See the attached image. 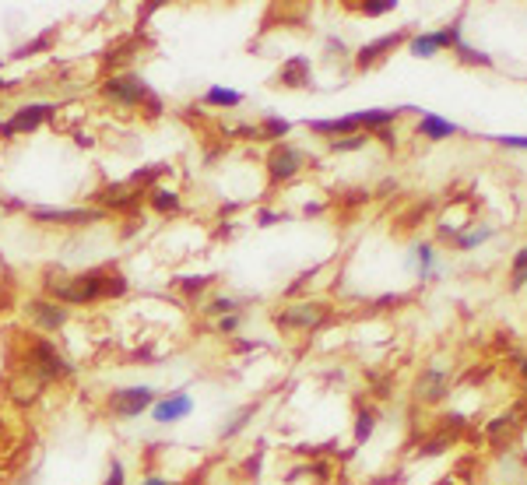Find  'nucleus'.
Masks as SVG:
<instances>
[{
  "label": "nucleus",
  "mask_w": 527,
  "mask_h": 485,
  "mask_svg": "<svg viewBox=\"0 0 527 485\" xmlns=\"http://www.w3.org/2000/svg\"><path fill=\"white\" fill-rule=\"evenodd\" d=\"M130 292V278L120 268H88L78 275H46L42 278V295L64 303V306H95L102 299H123Z\"/></svg>",
  "instance_id": "nucleus-1"
},
{
  "label": "nucleus",
  "mask_w": 527,
  "mask_h": 485,
  "mask_svg": "<svg viewBox=\"0 0 527 485\" xmlns=\"http://www.w3.org/2000/svg\"><path fill=\"white\" fill-rule=\"evenodd\" d=\"M99 95L113 106V110H123V113H134V110H145V117L159 120L165 113L162 95L141 78L137 71H117L99 84Z\"/></svg>",
  "instance_id": "nucleus-2"
},
{
  "label": "nucleus",
  "mask_w": 527,
  "mask_h": 485,
  "mask_svg": "<svg viewBox=\"0 0 527 485\" xmlns=\"http://www.w3.org/2000/svg\"><path fill=\"white\" fill-rule=\"evenodd\" d=\"M25 369L32 373V380L40 387H53V384H71L78 376V363L53 341V338H29L25 348Z\"/></svg>",
  "instance_id": "nucleus-3"
},
{
  "label": "nucleus",
  "mask_w": 527,
  "mask_h": 485,
  "mask_svg": "<svg viewBox=\"0 0 527 485\" xmlns=\"http://www.w3.org/2000/svg\"><path fill=\"white\" fill-rule=\"evenodd\" d=\"M159 401V391L152 384H127V387H113L106 394V415L117 422H134L141 415L152 411V404Z\"/></svg>",
  "instance_id": "nucleus-4"
},
{
  "label": "nucleus",
  "mask_w": 527,
  "mask_h": 485,
  "mask_svg": "<svg viewBox=\"0 0 527 485\" xmlns=\"http://www.w3.org/2000/svg\"><path fill=\"white\" fill-rule=\"evenodd\" d=\"M327 321H330V303H324V299H295V303H285L275 313V327L292 331V334H313V331L327 327Z\"/></svg>",
  "instance_id": "nucleus-5"
},
{
  "label": "nucleus",
  "mask_w": 527,
  "mask_h": 485,
  "mask_svg": "<svg viewBox=\"0 0 527 485\" xmlns=\"http://www.w3.org/2000/svg\"><path fill=\"white\" fill-rule=\"evenodd\" d=\"M464 42V14L461 18H453L450 25L444 29H433V32H411V40H408V53L411 57H418V60H433L436 53H444V49H457Z\"/></svg>",
  "instance_id": "nucleus-6"
},
{
  "label": "nucleus",
  "mask_w": 527,
  "mask_h": 485,
  "mask_svg": "<svg viewBox=\"0 0 527 485\" xmlns=\"http://www.w3.org/2000/svg\"><path fill=\"white\" fill-rule=\"evenodd\" d=\"M29 218L49 229H88V225L106 222L110 211L102 207H32Z\"/></svg>",
  "instance_id": "nucleus-7"
},
{
  "label": "nucleus",
  "mask_w": 527,
  "mask_h": 485,
  "mask_svg": "<svg viewBox=\"0 0 527 485\" xmlns=\"http://www.w3.org/2000/svg\"><path fill=\"white\" fill-rule=\"evenodd\" d=\"M60 106L57 102H25L18 106L7 120H0V137H25V134H36L40 127H46L49 120H57Z\"/></svg>",
  "instance_id": "nucleus-8"
},
{
  "label": "nucleus",
  "mask_w": 527,
  "mask_h": 485,
  "mask_svg": "<svg viewBox=\"0 0 527 485\" xmlns=\"http://www.w3.org/2000/svg\"><path fill=\"white\" fill-rule=\"evenodd\" d=\"M306 162L310 155L299 148V145H292V141H278V145H271V152H268V180L278 187V183H292L303 169H306Z\"/></svg>",
  "instance_id": "nucleus-9"
},
{
  "label": "nucleus",
  "mask_w": 527,
  "mask_h": 485,
  "mask_svg": "<svg viewBox=\"0 0 527 485\" xmlns=\"http://www.w3.org/2000/svg\"><path fill=\"white\" fill-rule=\"evenodd\" d=\"M25 317L42 334H60L71 323V306L49 299V295H32V299H25Z\"/></svg>",
  "instance_id": "nucleus-10"
},
{
  "label": "nucleus",
  "mask_w": 527,
  "mask_h": 485,
  "mask_svg": "<svg viewBox=\"0 0 527 485\" xmlns=\"http://www.w3.org/2000/svg\"><path fill=\"white\" fill-rule=\"evenodd\" d=\"M194 408H198V398L187 391V387H176V391H165L159 394V401L152 404V422L155 426H180L183 419H190L194 415Z\"/></svg>",
  "instance_id": "nucleus-11"
},
{
  "label": "nucleus",
  "mask_w": 527,
  "mask_h": 485,
  "mask_svg": "<svg viewBox=\"0 0 527 485\" xmlns=\"http://www.w3.org/2000/svg\"><path fill=\"white\" fill-rule=\"evenodd\" d=\"M450 369L440 363H429L418 376H415V387H411V394H415V401L422 404H440L450 394Z\"/></svg>",
  "instance_id": "nucleus-12"
},
{
  "label": "nucleus",
  "mask_w": 527,
  "mask_h": 485,
  "mask_svg": "<svg viewBox=\"0 0 527 485\" xmlns=\"http://www.w3.org/2000/svg\"><path fill=\"white\" fill-rule=\"evenodd\" d=\"M411 32L415 29H398V32H387V36H380V40H369L363 42L356 53H352V64H356V71H369V67H376L391 49H398L401 42L411 40Z\"/></svg>",
  "instance_id": "nucleus-13"
},
{
  "label": "nucleus",
  "mask_w": 527,
  "mask_h": 485,
  "mask_svg": "<svg viewBox=\"0 0 527 485\" xmlns=\"http://www.w3.org/2000/svg\"><path fill=\"white\" fill-rule=\"evenodd\" d=\"M408 113H422L418 106H380V110H356V120H359V130L365 134H376V130H387L394 123L408 117Z\"/></svg>",
  "instance_id": "nucleus-14"
},
{
  "label": "nucleus",
  "mask_w": 527,
  "mask_h": 485,
  "mask_svg": "<svg viewBox=\"0 0 527 485\" xmlns=\"http://www.w3.org/2000/svg\"><path fill=\"white\" fill-rule=\"evenodd\" d=\"M141 198H145V190H137V187H130V183H110V187H102L99 190V207L102 211H137L141 207Z\"/></svg>",
  "instance_id": "nucleus-15"
},
{
  "label": "nucleus",
  "mask_w": 527,
  "mask_h": 485,
  "mask_svg": "<svg viewBox=\"0 0 527 485\" xmlns=\"http://www.w3.org/2000/svg\"><path fill=\"white\" fill-rule=\"evenodd\" d=\"M278 84L282 88H295V92L313 88V64H310V57H303V53L288 57L282 67H278Z\"/></svg>",
  "instance_id": "nucleus-16"
},
{
  "label": "nucleus",
  "mask_w": 527,
  "mask_h": 485,
  "mask_svg": "<svg viewBox=\"0 0 527 485\" xmlns=\"http://www.w3.org/2000/svg\"><path fill=\"white\" fill-rule=\"evenodd\" d=\"M257 411H260V401H246V404H240L236 411H229V415H225V422L218 426V440H222V444H229V440H240L246 429L253 426Z\"/></svg>",
  "instance_id": "nucleus-17"
},
{
  "label": "nucleus",
  "mask_w": 527,
  "mask_h": 485,
  "mask_svg": "<svg viewBox=\"0 0 527 485\" xmlns=\"http://www.w3.org/2000/svg\"><path fill=\"white\" fill-rule=\"evenodd\" d=\"M408 268L415 271L418 282H433L440 275V260H436V246L433 242H415L408 253Z\"/></svg>",
  "instance_id": "nucleus-18"
},
{
  "label": "nucleus",
  "mask_w": 527,
  "mask_h": 485,
  "mask_svg": "<svg viewBox=\"0 0 527 485\" xmlns=\"http://www.w3.org/2000/svg\"><path fill=\"white\" fill-rule=\"evenodd\" d=\"M415 134L426 137V141H446V137L464 134V127L453 123V120H446V117H440V113H422L418 123H415Z\"/></svg>",
  "instance_id": "nucleus-19"
},
{
  "label": "nucleus",
  "mask_w": 527,
  "mask_h": 485,
  "mask_svg": "<svg viewBox=\"0 0 527 485\" xmlns=\"http://www.w3.org/2000/svg\"><path fill=\"white\" fill-rule=\"evenodd\" d=\"M303 127H306L310 134H317V137H327V141H334V137H348V134H359L356 113L330 117V120H303Z\"/></svg>",
  "instance_id": "nucleus-20"
},
{
  "label": "nucleus",
  "mask_w": 527,
  "mask_h": 485,
  "mask_svg": "<svg viewBox=\"0 0 527 485\" xmlns=\"http://www.w3.org/2000/svg\"><path fill=\"white\" fill-rule=\"evenodd\" d=\"M201 102L207 110H240L246 102V95L243 92H236V88H225V84H207Z\"/></svg>",
  "instance_id": "nucleus-21"
},
{
  "label": "nucleus",
  "mask_w": 527,
  "mask_h": 485,
  "mask_svg": "<svg viewBox=\"0 0 527 485\" xmlns=\"http://www.w3.org/2000/svg\"><path fill=\"white\" fill-rule=\"evenodd\" d=\"M376 426H380V411L373 408V404H363L359 411H356V422H352V440L356 446H365L373 436H376Z\"/></svg>",
  "instance_id": "nucleus-22"
},
{
  "label": "nucleus",
  "mask_w": 527,
  "mask_h": 485,
  "mask_svg": "<svg viewBox=\"0 0 527 485\" xmlns=\"http://www.w3.org/2000/svg\"><path fill=\"white\" fill-rule=\"evenodd\" d=\"M145 201H148V207H152L155 215H176V211L183 207L180 190H172V187H152V190L145 194Z\"/></svg>",
  "instance_id": "nucleus-23"
},
{
  "label": "nucleus",
  "mask_w": 527,
  "mask_h": 485,
  "mask_svg": "<svg viewBox=\"0 0 527 485\" xmlns=\"http://www.w3.org/2000/svg\"><path fill=\"white\" fill-rule=\"evenodd\" d=\"M204 317H211V321H218V317H229V313H243V303L233 295V292H218V295H211L207 303L201 306Z\"/></svg>",
  "instance_id": "nucleus-24"
},
{
  "label": "nucleus",
  "mask_w": 527,
  "mask_h": 485,
  "mask_svg": "<svg viewBox=\"0 0 527 485\" xmlns=\"http://www.w3.org/2000/svg\"><path fill=\"white\" fill-rule=\"evenodd\" d=\"M257 134H260V141L278 145V141H285V137L292 134V120H285V117H278V113H264L260 123H257Z\"/></svg>",
  "instance_id": "nucleus-25"
},
{
  "label": "nucleus",
  "mask_w": 527,
  "mask_h": 485,
  "mask_svg": "<svg viewBox=\"0 0 527 485\" xmlns=\"http://www.w3.org/2000/svg\"><path fill=\"white\" fill-rule=\"evenodd\" d=\"M492 236H496V229H492V225H486V222H482V225H471V229H461V236H457V250H461V253H471V250H479V246H486L488 240H492Z\"/></svg>",
  "instance_id": "nucleus-26"
},
{
  "label": "nucleus",
  "mask_w": 527,
  "mask_h": 485,
  "mask_svg": "<svg viewBox=\"0 0 527 485\" xmlns=\"http://www.w3.org/2000/svg\"><path fill=\"white\" fill-rule=\"evenodd\" d=\"M369 141H373V134L359 130V134H348V137H334V141H327V152H330V155H352V152H363Z\"/></svg>",
  "instance_id": "nucleus-27"
},
{
  "label": "nucleus",
  "mask_w": 527,
  "mask_h": 485,
  "mask_svg": "<svg viewBox=\"0 0 527 485\" xmlns=\"http://www.w3.org/2000/svg\"><path fill=\"white\" fill-rule=\"evenodd\" d=\"M53 40H57V32L53 29H46L42 36H36V40L22 42L14 53H11V60H25V57H36V53H46L49 46H53Z\"/></svg>",
  "instance_id": "nucleus-28"
},
{
  "label": "nucleus",
  "mask_w": 527,
  "mask_h": 485,
  "mask_svg": "<svg viewBox=\"0 0 527 485\" xmlns=\"http://www.w3.org/2000/svg\"><path fill=\"white\" fill-rule=\"evenodd\" d=\"M211 285H215V275H183V278H176V288L187 299H198L204 288H211Z\"/></svg>",
  "instance_id": "nucleus-29"
},
{
  "label": "nucleus",
  "mask_w": 527,
  "mask_h": 485,
  "mask_svg": "<svg viewBox=\"0 0 527 485\" xmlns=\"http://www.w3.org/2000/svg\"><path fill=\"white\" fill-rule=\"evenodd\" d=\"M527 285V242L514 253L510 260V292H521Z\"/></svg>",
  "instance_id": "nucleus-30"
},
{
  "label": "nucleus",
  "mask_w": 527,
  "mask_h": 485,
  "mask_svg": "<svg viewBox=\"0 0 527 485\" xmlns=\"http://www.w3.org/2000/svg\"><path fill=\"white\" fill-rule=\"evenodd\" d=\"M264 457H268V444H257L253 446V454L243 461V475L250 482H257V479L264 475Z\"/></svg>",
  "instance_id": "nucleus-31"
},
{
  "label": "nucleus",
  "mask_w": 527,
  "mask_h": 485,
  "mask_svg": "<svg viewBox=\"0 0 527 485\" xmlns=\"http://www.w3.org/2000/svg\"><path fill=\"white\" fill-rule=\"evenodd\" d=\"M514 419H517L514 411H499V415H496V419H492V422H488V426H486V436H488V440H492V444H499V440H503V436L510 433V426H514Z\"/></svg>",
  "instance_id": "nucleus-32"
},
{
  "label": "nucleus",
  "mask_w": 527,
  "mask_h": 485,
  "mask_svg": "<svg viewBox=\"0 0 527 485\" xmlns=\"http://www.w3.org/2000/svg\"><path fill=\"white\" fill-rule=\"evenodd\" d=\"M453 53H457L461 64H471V67H492V57L482 53V49H475V46H468V42H461Z\"/></svg>",
  "instance_id": "nucleus-33"
},
{
  "label": "nucleus",
  "mask_w": 527,
  "mask_h": 485,
  "mask_svg": "<svg viewBox=\"0 0 527 485\" xmlns=\"http://www.w3.org/2000/svg\"><path fill=\"white\" fill-rule=\"evenodd\" d=\"M359 14H365V18H380V14H394L398 11V0H365V4H359L356 7Z\"/></svg>",
  "instance_id": "nucleus-34"
},
{
  "label": "nucleus",
  "mask_w": 527,
  "mask_h": 485,
  "mask_svg": "<svg viewBox=\"0 0 527 485\" xmlns=\"http://www.w3.org/2000/svg\"><path fill=\"white\" fill-rule=\"evenodd\" d=\"M240 327H243V313H229V317H218V321H215V331H218L222 338H236Z\"/></svg>",
  "instance_id": "nucleus-35"
},
{
  "label": "nucleus",
  "mask_w": 527,
  "mask_h": 485,
  "mask_svg": "<svg viewBox=\"0 0 527 485\" xmlns=\"http://www.w3.org/2000/svg\"><path fill=\"white\" fill-rule=\"evenodd\" d=\"M102 485H127V464H123L120 457H110V464H106V479Z\"/></svg>",
  "instance_id": "nucleus-36"
},
{
  "label": "nucleus",
  "mask_w": 527,
  "mask_h": 485,
  "mask_svg": "<svg viewBox=\"0 0 527 485\" xmlns=\"http://www.w3.org/2000/svg\"><path fill=\"white\" fill-rule=\"evenodd\" d=\"M492 141L514 152H527V134H492Z\"/></svg>",
  "instance_id": "nucleus-37"
},
{
  "label": "nucleus",
  "mask_w": 527,
  "mask_h": 485,
  "mask_svg": "<svg viewBox=\"0 0 527 485\" xmlns=\"http://www.w3.org/2000/svg\"><path fill=\"white\" fill-rule=\"evenodd\" d=\"M317 271H321V264H317V268H310V271H299V275H295V282L285 288V295H299L306 285L313 282V275H317Z\"/></svg>",
  "instance_id": "nucleus-38"
},
{
  "label": "nucleus",
  "mask_w": 527,
  "mask_h": 485,
  "mask_svg": "<svg viewBox=\"0 0 527 485\" xmlns=\"http://www.w3.org/2000/svg\"><path fill=\"white\" fill-rule=\"evenodd\" d=\"M446 446H450V436H436V440H429V444L422 446V450H418V457H440V454H444Z\"/></svg>",
  "instance_id": "nucleus-39"
},
{
  "label": "nucleus",
  "mask_w": 527,
  "mask_h": 485,
  "mask_svg": "<svg viewBox=\"0 0 527 485\" xmlns=\"http://www.w3.org/2000/svg\"><path fill=\"white\" fill-rule=\"evenodd\" d=\"M373 141H380L383 148H398V134H394V127H387V130H376V134H373Z\"/></svg>",
  "instance_id": "nucleus-40"
},
{
  "label": "nucleus",
  "mask_w": 527,
  "mask_h": 485,
  "mask_svg": "<svg viewBox=\"0 0 527 485\" xmlns=\"http://www.w3.org/2000/svg\"><path fill=\"white\" fill-rule=\"evenodd\" d=\"M285 215H278V211H271V207H260V211H257V225H264V229H268V225H275V222H282Z\"/></svg>",
  "instance_id": "nucleus-41"
},
{
  "label": "nucleus",
  "mask_w": 527,
  "mask_h": 485,
  "mask_svg": "<svg viewBox=\"0 0 527 485\" xmlns=\"http://www.w3.org/2000/svg\"><path fill=\"white\" fill-rule=\"evenodd\" d=\"M137 485H176V479H169V475H162V472H148Z\"/></svg>",
  "instance_id": "nucleus-42"
},
{
  "label": "nucleus",
  "mask_w": 527,
  "mask_h": 485,
  "mask_svg": "<svg viewBox=\"0 0 527 485\" xmlns=\"http://www.w3.org/2000/svg\"><path fill=\"white\" fill-rule=\"evenodd\" d=\"M327 53H330V57H348V46L330 36V40H327Z\"/></svg>",
  "instance_id": "nucleus-43"
},
{
  "label": "nucleus",
  "mask_w": 527,
  "mask_h": 485,
  "mask_svg": "<svg viewBox=\"0 0 527 485\" xmlns=\"http://www.w3.org/2000/svg\"><path fill=\"white\" fill-rule=\"evenodd\" d=\"M233 348H236V352H257V348H260V341H246V338H236V341H233Z\"/></svg>",
  "instance_id": "nucleus-44"
},
{
  "label": "nucleus",
  "mask_w": 527,
  "mask_h": 485,
  "mask_svg": "<svg viewBox=\"0 0 527 485\" xmlns=\"http://www.w3.org/2000/svg\"><path fill=\"white\" fill-rule=\"evenodd\" d=\"M75 141H78V145H82V148H92V145H95V137H92V134H82V130H78V134H75Z\"/></svg>",
  "instance_id": "nucleus-45"
},
{
  "label": "nucleus",
  "mask_w": 527,
  "mask_h": 485,
  "mask_svg": "<svg viewBox=\"0 0 527 485\" xmlns=\"http://www.w3.org/2000/svg\"><path fill=\"white\" fill-rule=\"evenodd\" d=\"M517 373H521V380H527V356L521 359V363H517Z\"/></svg>",
  "instance_id": "nucleus-46"
},
{
  "label": "nucleus",
  "mask_w": 527,
  "mask_h": 485,
  "mask_svg": "<svg viewBox=\"0 0 527 485\" xmlns=\"http://www.w3.org/2000/svg\"><path fill=\"white\" fill-rule=\"evenodd\" d=\"M14 84H18V81H4V78H0V92H11Z\"/></svg>",
  "instance_id": "nucleus-47"
},
{
  "label": "nucleus",
  "mask_w": 527,
  "mask_h": 485,
  "mask_svg": "<svg viewBox=\"0 0 527 485\" xmlns=\"http://www.w3.org/2000/svg\"><path fill=\"white\" fill-rule=\"evenodd\" d=\"M4 426H7V422H4V415H0V436H4Z\"/></svg>",
  "instance_id": "nucleus-48"
}]
</instances>
